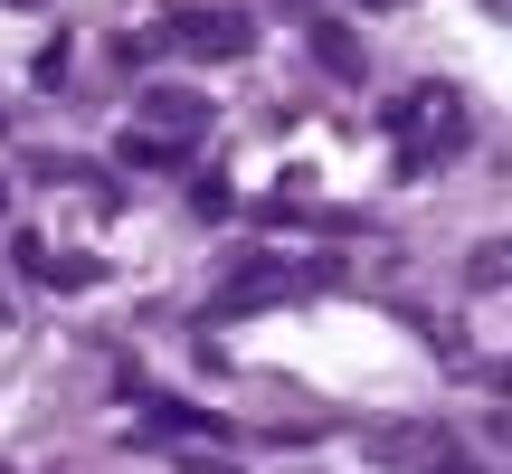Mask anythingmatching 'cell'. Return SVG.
<instances>
[{"label":"cell","instance_id":"3","mask_svg":"<svg viewBox=\"0 0 512 474\" xmlns=\"http://www.w3.org/2000/svg\"><path fill=\"white\" fill-rule=\"evenodd\" d=\"M200 124H209V105H200L190 86H152V95H143V133H162V143H190Z\"/></svg>","mask_w":512,"mask_h":474},{"label":"cell","instance_id":"2","mask_svg":"<svg viewBox=\"0 0 512 474\" xmlns=\"http://www.w3.org/2000/svg\"><path fill=\"white\" fill-rule=\"evenodd\" d=\"M162 38H171V48H190V57H247L256 48V19L247 10H171Z\"/></svg>","mask_w":512,"mask_h":474},{"label":"cell","instance_id":"1","mask_svg":"<svg viewBox=\"0 0 512 474\" xmlns=\"http://www.w3.org/2000/svg\"><path fill=\"white\" fill-rule=\"evenodd\" d=\"M380 124H389V143H399V171H437V162H456V152L475 143V114H465L456 86H418V95H399Z\"/></svg>","mask_w":512,"mask_h":474},{"label":"cell","instance_id":"5","mask_svg":"<svg viewBox=\"0 0 512 474\" xmlns=\"http://www.w3.org/2000/svg\"><path fill=\"white\" fill-rule=\"evenodd\" d=\"M0 474H10V465H0Z\"/></svg>","mask_w":512,"mask_h":474},{"label":"cell","instance_id":"4","mask_svg":"<svg viewBox=\"0 0 512 474\" xmlns=\"http://www.w3.org/2000/svg\"><path fill=\"white\" fill-rule=\"evenodd\" d=\"M313 57H323L332 76H361V38H351V29H332V19H313Z\"/></svg>","mask_w":512,"mask_h":474}]
</instances>
